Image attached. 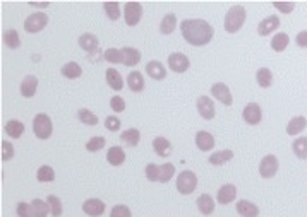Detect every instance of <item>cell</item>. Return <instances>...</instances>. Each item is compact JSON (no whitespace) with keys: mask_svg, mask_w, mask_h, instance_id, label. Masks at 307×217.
Listing matches in <instances>:
<instances>
[{"mask_svg":"<svg viewBox=\"0 0 307 217\" xmlns=\"http://www.w3.org/2000/svg\"><path fill=\"white\" fill-rule=\"evenodd\" d=\"M184 40L192 46H204L215 36V29L204 19H185L180 24Z\"/></svg>","mask_w":307,"mask_h":217,"instance_id":"6da1fadb","label":"cell"},{"mask_svg":"<svg viewBox=\"0 0 307 217\" xmlns=\"http://www.w3.org/2000/svg\"><path fill=\"white\" fill-rule=\"evenodd\" d=\"M245 17H247V14H245V9L244 6H233L230 7V11L227 12V16H225L223 19V28L227 33H237L242 29V26H244L245 23Z\"/></svg>","mask_w":307,"mask_h":217,"instance_id":"7a4b0ae2","label":"cell"},{"mask_svg":"<svg viewBox=\"0 0 307 217\" xmlns=\"http://www.w3.org/2000/svg\"><path fill=\"white\" fill-rule=\"evenodd\" d=\"M33 132L40 140H46V138L52 137L54 125H52V118L46 113H38L33 118Z\"/></svg>","mask_w":307,"mask_h":217,"instance_id":"3957f363","label":"cell"},{"mask_svg":"<svg viewBox=\"0 0 307 217\" xmlns=\"http://www.w3.org/2000/svg\"><path fill=\"white\" fill-rule=\"evenodd\" d=\"M197 186V176L196 173L191 169H185V171L179 173L177 176V190L182 195H191Z\"/></svg>","mask_w":307,"mask_h":217,"instance_id":"277c9868","label":"cell"},{"mask_svg":"<svg viewBox=\"0 0 307 217\" xmlns=\"http://www.w3.org/2000/svg\"><path fill=\"white\" fill-rule=\"evenodd\" d=\"M46 24H48V16H46V12H33L31 16L26 17L24 29H26V33H40L46 28Z\"/></svg>","mask_w":307,"mask_h":217,"instance_id":"5b68a950","label":"cell"},{"mask_svg":"<svg viewBox=\"0 0 307 217\" xmlns=\"http://www.w3.org/2000/svg\"><path fill=\"white\" fill-rule=\"evenodd\" d=\"M142 17V6L139 2H127L124 6V19L127 26H137Z\"/></svg>","mask_w":307,"mask_h":217,"instance_id":"8992f818","label":"cell"},{"mask_svg":"<svg viewBox=\"0 0 307 217\" xmlns=\"http://www.w3.org/2000/svg\"><path fill=\"white\" fill-rule=\"evenodd\" d=\"M168 67H170V70L175 72V74H184V72L189 70L191 62H189V58L184 53L175 51V53L168 55Z\"/></svg>","mask_w":307,"mask_h":217,"instance_id":"52a82bcc","label":"cell"},{"mask_svg":"<svg viewBox=\"0 0 307 217\" xmlns=\"http://www.w3.org/2000/svg\"><path fill=\"white\" fill-rule=\"evenodd\" d=\"M278 171V159L273 154H268L261 159L259 164V175L263 178H273Z\"/></svg>","mask_w":307,"mask_h":217,"instance_id":"ba28073f","label":"cell"},{"mask_svg":"<svg viewBox=\"0 0 307 217\" xmlns=\"http://www.w3.org/2000/svg\"><path fill=\"white\" fill-rule=\"evenodd\" d=\"M211 94H213L222 105L232 106L233 98H232V93H230V89H228L227 84H223V82H216V84L211 86Z\"/></svg>","mask_w":307,"mask_h":217,"instance_id":"9c48e42d","label":"cell"},{"mask_svg":"<svg viewBox=\"0 0 307 217\" xmlns=\"http://www.w3.org/2000/svg\"><path fill=\"white\" fill-rule=\"evenodd\" d=\"M196 106H197L199 115L204 120H213L215 118V115H216L215 103L211 101L210 96H199V98H197V101H196Z\"/></svg>","mask_w":307,"mask_h":217,"instance_id":"30bf717a","label":"cell"},{"mask_svg":"<svg viewBox=\"0 0 307 217\" xmlns=\"http://www.w3.org/2000/svg\"><path fill=\"white\" fill-rule=\"evenodd\" d=\"M242 118H244L245 123H249V125H258L263 118L261 106H259L258 103H249V105H245L244 111H242Z\"/></svg>","mask_w":307,"mask_h":217,"instance_id":"8fae6325","label":"cell"},{"mask_svg":"<svg viewBox=\"0 0 307 217\" xmlns=\"http://www.w3.org/2000/svg\"><path fill=\"white\" fill-rule=\"evenodd\" d=\"M235 198H237V188L235 185L232 183L220 186L218 193H216V200H218V203H222V205H228V203H232Z\"/></svg>","mask_w":307,"mask_h":217,"instance_id":"7c38bea8","label":"cell"},{"mask_svg":"<svg viewBox=\"0 0 307 217\" xmlns=\"http://www.w3.org/2000/svg\"><path fill=\"white\" fill-rule=\"evenodd\" d=\"M105 209H107L105 202H101L100 198H88V200L83 203V212L88 215H91V217L103 215Z\"/></svg>","mask_w":307,"mask_h":217,"instance_id":"4fadbf2b","label":"cell"},{"mask_svg":"<svg viewBox=\"0 0 307 217\" xmlns=\"http://www.w3.org/2000/svg\"><path fill=\"white\" fill-rule=\"evenodd\" d=\"M278 28H280V17L278 16H270V17H266V19H263L261 23H259L258 33H259V36H268V34L276 31Z\"/></svg>","mask_w":307,"mask_h":217,"instance_id":"5bb4252c","label":"cell"},{"mask_svg":"<svg viewBox=\"0 0 307 217\" xmlns=\"http://www.w3.org/2000/svg\"><path fill=\"white\" fill-rule=\"evenodd\" d=\"M146 74L155 81H163L167 77V68L158 60H151V62L146 63Z\"/></svg>","mask_w":307,"mask_h":217,"instance_id":"9a60e30c","label":"cell"},{"mask_svg":"<svg viewBox=\"0 0 307 217\" xmlns=\"http://www.w3.org/2000/svg\"><path fill=\"white\" fill-rule=\"evenodd\" d=\"M194 142H196L197 149L202 151V153H208V151H211L215 147V137L211 135L210 132H206V130H201V132L196 133V138H194Z\"/></svg>","mask_w":307,"mask_h":217,"instance_id":"2e32d148","label":"cell"},{"mask_svg":"<svg viewBox=\"0 0 307 217\" xmlns=\"http://www.w3.org/2000/svg\"><path fill=\"white\" fill-rule=\"evenodd\" d=\"M38 89V79L34 76H26L21 82V94L23 98H33Z\"/></svg>","mask_w":307,"mask_h":217,"instance_id":"e0dca14e","label":"cell"},{"mask_svg":"<svg viewBox=\"0 0 307 217\" xmlns=\"http://www.w3.org/2000/svg\"><path fill=\"white\" fill-rule=\"evenodd\" d=\"M77 43H79V46L86 51V53H93V51H96V48H98V38L94 36L93 33L81 34Z\"/></svg>","mask_w":307,"mask_h":217,"instance_id":"ac0fdd59","label":"cell"},{"mask_svg":"<svg viewBox=\"0 0 307 217\" xmlns=\"http://www.w3.org/2000/svg\"><path fill=\"white\" fill-rule=\"evenodd\" d=\"M153 151L160 158H168L172 154V144L165 137H157L153 138Z\"/></svg>","mask_w":307,"mask_h":217,"instance_id":"d6986e66","label":"cell"},{"mask_svg":"<svg viewBox=\"0 0 307 217\" xmlns=\"http://www.w3.org/2000/svg\"><path fill=\"white\" fill-rule=\"evenodd\" d=\"M122 55H124V65L127 67H136L137 63L141 62V51L137 48H132V46H124Z\"/></svg>","mask_w":307,"mask_h":217,"instance_id":"ffe728a7","label":"cell"},{"mask_svg":"<svg viewBox=\"0 0 307 217\" xmlns=\"http://www.w3.org/2000/svg\"><path fill=\"white\" fill-rule=\"evenodd\" d=\"M127 86H129V89H131L132 93H141V91L144 89V86H146L142 74L139 70H132L127 76Z\"/></svg>","mask_w":307,"mask_h":217,"instance_id":"44dd1931","label":"cell"},{"mask_svg":"<svg viewBox=\"0 0 307 217\" xmlns=\"http://www.w3.org/2000/svg\"><path fill=\"white\" fill-rule=\"evenodd\" d=\"M237 212H239L242 217H258L259 207L249 200H239L237 202Z\"/></svg>","mask_w":307,"mask_h":217,"instance_id":"7402d4cb","label":"cell"},{"mask_svg":"<svg viewBox=\"0 0 307 217\" xmlns=\"http://www.w3.org/2000/svg\"><path fill=\"white\" fill-rule=\"evenodd\" d=\"M107 84L110 86L114 91H122L124 89V79L122 76H120L119 70H115V68H107Z\"/></svg>","mask_w":307,"mask_h":217,"instance_id":"603a6c76","label":"cell"},{"mask_svg":"<svg viewBox=\"0 0 307 217\" xmlns=\"http://www.w3.org/2000/svg\"><path fill=\"white\" fill-rule=\"evenodd\" d=\"M107 161L110 163L112 166H122L125 161V153L122 147H119V146L110 147L107 153Z\"/></svg>","mask_w":307,"mask_h":217,"instance_id":"cb8c5ba5","label":"cell"},{"mask_svg":"<svg viewBox=\"0 0 307 217\" xmlns=\"http://www.w3.org/2000/svg\"><path fill=\"white\" fill-rule=\"evenodd\" d=\"M197 209L202 215H211L215 212V200L211 195L202 193L199 198H197Z\"/></svg>","mask_w":307,"mask_h":217,"instance_id":"d4e9b609","label":"cell"},{"mask_svg":"<svg viewBox=\"0 0 307 217\" xmlns=\"http://www.w3.org/2000/svg\"><path fill=\"white\" fill-rule=\"evenodd\" d=\"M120 140L129 147H136L141 140V132L137 128H129L120 133Z\"/></svg>","mask_w":307,"mask_h":217,"instance_id":"484cf974","label":"cell"},{"mask_svg":"<svg viewBox=\"0 0 307 217\" xmlns=\"http://www.w3.org/2000/svg\"><path fill=\"white\" fill-rule=\"evenodd\" d=\"M233 158V153L230 149H223V151H218V153H213L208 159V163L213 164V166H222V164L232 161Z\"/></svg>","mask_w":307,"mask_h":217,"instance_id":"4316f807","label":"cell"},{"mask_svg":"<svg viewBox=\"0 0 307 217\" xmlns=\"http://www.w3.org/2000/svg\"><path fill=\"white\" fill-rule=\"evenodd\" d=\"M305 125H307V120L304 116H293L287 125V133L288 135H299V133L304 132Z\"/></svg>","mask_w":307,"mask_h":217,"instance_id":"83f0119b","label":"cell"},{"mask_svg":"<svg viewBox=\"0 0 307 217\" xmlns=\"http://www.w3.org/2000/svg\"><path fill=\"white\" fill-rule=\"evenodd\" d=\"M60 72H62V76L66 77V79H79V77L83 76V68L76 62H67L60 68Z\"/></svg>","mask_w":307,"mask_h":217,"instance_id":"f1b7e54d","label":"cell"},{"mask_svg":"<svg viewBox=\"0 0 307 217\" xmlns=\"http://www.w3.org/2000/svg\"><path fill=\"white\" fill-rule=\"evenodd\" d=\"M4 130H6V133L9 137L19 138L24 133V123L19 120H9L6 123V127H4Z\"/></svg>","mask_w":307,"mask_h":217,"instance_id":"f546056e","label":"cell"},{"mask_svg":"<svg viewBox=\"0 0 307 217\" xmlns=\"http://www.w3.org/2000/svg\"><path fill=\"white\" fill-rule=\"evenodd\" d=\"M175 28H177V16L174 14V12H170V14H167L162 19V23H160V33L172 34L175 31Z\"/></svg>","mask_w":307,"mask_h":217,"instance_id":"4dcf8cb0","label":"cell"},{"mask_svg":"<svg viewBox=\"0 0 307 217\" xmlns=\"http://www.w3.org/2000/svg\"><path fill=\"white\" fill-rule=\"evenodd\" d=\"M31 210H33V217H48L50 205L48 202L41 200V198H34L31 202Z\"/></svg>","mask_w":307,"mask_h":217,"instance_id":"1f68e13d","label":"cell"},{"mask_svg":"<svg viewBox=\"0 0 307 217\" xmlns=\"http://www.w3.org/2000/svg\"><path fill=\"white\" fill-rule=\"evenodd\" d=\"M2 40H4V45L11 50H16L21 46V38H19V34H17L16 29H7V31L4 33Z\"/></svg>","mask_w":307,"mask_h":217,"instance_id":"d6a6232c","label":"cell"},{"mask_svg":"<svg viewBox=\"0 0 307 217\" xmlns=\"http://www.w3.org/2000/svg\"><path fill=\"white\" fill-rule=\"evenodd\" d=\"M288 43H290V36H288L287 33H276L275 36L271 38V48L280 53V51L287 48Z\"/></svg>","mask_w":307,"mask_h":217,"instance_id":"836d02e7","label":"cell"},{"mask_svg":"<svg viewBox=\"0 0 307 217\" xmlns=\"http://www.w3.org/2000/svg\"><path fill=\"white\" fill-rule=\"evenodd\" d=\"M256 81H258V84L261 86L263 89H266V88H270V86L273 84V74H271L270 68L263 67V68H259V70L256 72Z\"/></svg>","mask_w":307,"mask_h":217,"instance_id":"e575fe53","label":"cell"},{"mask_svg":"<svg viewBox=\"0 0 307 217\" xmlns=\"http://www.w3.org/2000/svg\"><path fill=\"white\" fill-rule=\"evenodd\" d=\"M292 151L299 159H307V137L295 138L292 144Z\"/></svg>","mask_w":307,"mask_h":217,"instance_id":"d590c367","label":"cell"},{"mask_svg":"<svg viewBox=\"0 0 307 217\" xmlns=\"http://www.w3.org/2000/svg\"><path fill=\"white\" fill-rule=\"evenodd\" d=\"M175 175V166L172 163H165L160 166V175H158V181L160 183H168V181L174 178Z\"/></svg>","mask_w":307,"mask_h":217,"instance_id":"8d00e7d4","label":"cell"},{"mask_svg":"<svg viewBox=\"0 0 307 217\" xmlns=\"http://www.w3.org/2000/svg\"><path fill=\"white\" fill-rule=\"evenodd\" d=\"M36 180L40 181V183H50V181H54L55 180V171H54V168L52 166H41V168H38V171H36Z\"/></svg>","mask_w":307,"mask_h":217,"instance_id":"74e56055","label":"cell"},{"mask_svg":"<svg viewBox=\"0 0 307 217\" xmlns=\"http://www.w3.org/2000/svg\"><path fill=\"white\" fill-rule=\"evenodd\" d=\"M77 118H79L81 123L89 125V127H94V125H98V116L94 115L93 111L86 110V108H81V110L77 111Z\"/></svg>","mask_w":307,"mask_h":217,"instance_id":"f35d334b","label":"cell"},{"mask_svg":"<svg viewBox=\"0 0 307 217\" xmlns=\"http://www.w3.org/2000/svg\"><path fill=\"white\" fill-rule=\"evenodd\" d=\"M46 202H48L50 205V214L54 217H60L64 212V207H62V202H60L59 197H55V195H48L46 197Z\"/></svg>","mask_w":307,"mask_h":217,"instance_id":"ab89813d","label":"cell"},{"mask_svg":"<svg viewBox=\"0 0 307 217\" xmlns=\"http://www.w3.org/2000/svg\"><path fill=\"white\" fill-rule=\"evenodd\" d=\"M103 58L107 60L108 63H124V55H122V50H117V48H108L105 50L103 53Z\"/></svg>","mask_w":307,"mask_h":217,"instance_id":"60d3db41","label":"cell"},{"mask_svg":"<svg viewBox=\"0 0 307 217\" xmlns=\"http://www.w3.org/2000/svg\"><path fill=\"white\" fill-rule=\"evenodd\" d=\"M105 144H107L105 137H91L86 142V151L88 153H98V151H101L105 147Z\"/></svg>","mask_w":307,"mask_h":217,"instance_id":"b9f144b4","label":"cell"},{"mask_svg":"<svg viewBox=\"0 0 307 217\" xmlns=\"http://www.w3.org/2000/svg\"><path fill=\"white\" fill-rule=\"evenodd\" d=\"M103 9H105L107 17L110 21H117L120 17V4H117V2H105V4H103Z\"/></svg>","mask_w":307,"mask_h":217,"instance_id":"7bdbcfd3","label":"cell"},{"mask_svg":"<svg viewBox=\"0 0 307 217\" xmlns=\"http://www.w3.org/2000/svg\"><path fill=\"white\" fill-rule=\"evenodd\" d=\"M120 127H122V121L117 118L115 115H110L105 118V128L110 130V132H119Z\"/></svg>","mask_w":307,"mask_h":217,"instance_id":"ee69618b","label":"cell"},{"mask_svg":"<svg viewBox=\"0 0 307 217\" xmlns=\"http://www.w3.org/2000/svg\"><path fill=\"white\" fill-rule=\"evenodd\" d=\"M110 217H132V212L127 205H115L114 209L110 210Z\"/></svg>","mask_w":307,"mask_h":217,"instance_id":"f6af8a7d","label":"cell"},{"mask_svg":"<svg viewBox=\"0 0 307 217\" xmlns=\"http://www.w3.org/2000/svg\"><path fill=\"white\" fill-rule=\"evenodd\" d=\"M14 158V146L11 144V142L4 140L2 142V161H11V159Z\"/></svg>","mask_w":307,"mask_h":217,"instance_id":"bcb514c9","label":"cell"},{"mask_svg":"<svg viewBox=\"0 0 307 217\" xmlns=\"http://www.w3.org/2000/svg\"><path fill=\"white\" fill-rule=\"evenodd\" d=\"M16 212L19 217H33V210H31V203L28 202H19L16 207Z\"/></svg>","mask_w":307,"mask_h":217,"instance_id":"7dc6e473","label":"cell"},{"mask_svg":"<svg viewBox=\"0 0 307 217\" xmlns=\"http://www.w3.org/2000/svg\"><path fill=\"white\" fill-rule=\"evenodd\" d=\"M144 173H146V178H148L149 181H158V175H160V166H157V164H153V163L146 164V169H144Z\"/></svg>","mask_w":307,"mask_h":217,"instance_id":"c3c4849f","label":"cell"},{"mask_svg":"<svg viewBox=\"0 0 307 217\" xmlns=\"http://www.w3.org/2000/svg\"><path fill=\"white\" fill-rule=\"evenodd\" d=\"M110 108L114 110L115 113H122L125 110V101H124V98H120V96H114L110 99Z\"/></svg>","mask_w":307,"mask_h":217,"instance_id":"681fc988","label":"cell"},{"mask_svg":"<svg viewBox=\"0 0 307 217\" xmlns=\"http://www.w3.org/2000/svg\"><path fill=\"white\" fill-rule=\"evenodd\" d=\"M273 7L275 9H278L280 12H283V14H290V12L293 11V9H295V4H292V2H288V4H283V2H276V4H273Z\"/></svg>","mask_w":307,"mask_h":217,"instance_id":"f907efd6","label":"cell"},{"mask_svg":"<svg viewBox=\"0 0 307 217\" xmlns=\"http://www.w3.org/2000/svg\"><path fill=\"white\" fill-rule=\"evenodd\" d=\"M295 43L300 46V48H307V31H300L299 34H297Z\"/></svg>","mask_w":307,"mask_h":217,"instance_id":"816d5d0a","label":"cell"},{"mask_svg":"<svg viewBox=\"0 0 307 217\" xmlns=\"http://www.w3.org/2000/svg\"><path fill=\"white\" fill-rule=\"evenodd\" d=\"M29 6H31V7H36V9H48L50 4H48V2H43V4H40V2H31Z\"/></svg>","mask_w":307,"mask_h":217,"instance_id":"f5cc1de1","label":"cell"}]
</instances>
